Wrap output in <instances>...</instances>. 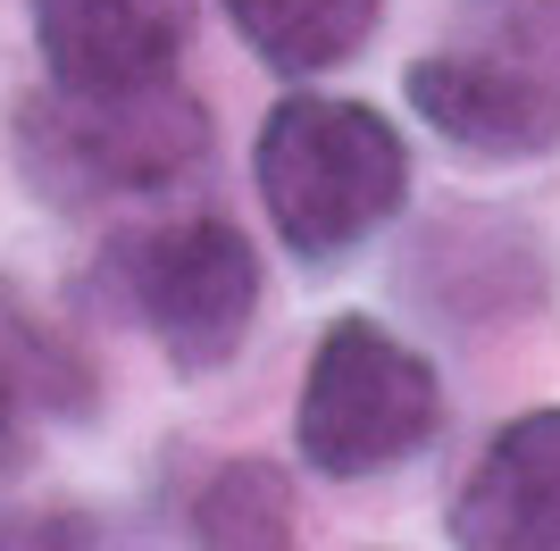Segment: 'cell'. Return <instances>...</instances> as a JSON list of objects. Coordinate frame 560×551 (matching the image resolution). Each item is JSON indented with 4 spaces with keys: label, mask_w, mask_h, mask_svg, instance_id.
<instances>
[{
    "label": "cell",
    "mask_w": 560,
    "mask_h": 551,
    "mask_svg": "<svg viewBox=\"0 0 560 551\" xmlns=\"http://www.w3.org/2000/svg\"><path fill=\"white\" fill-rule=\"evenodd\" d=\"M268 226L302 268H335L360 251L376 226H394V209L410 201V151L369 101H277L252 151Z\"/></svg>",
    "instance_id": "1"
},
{
    "label": "cell",
    "mask_w": 560,
    "mask_h": 551,
    "mask_svg": "<svg viewBox=\"0 0 560 551\" xmlns=\"http://www.w3.org/2000/svg\"><path fill=\"white\" fill-rule=\"evenodd\" d=\"M25 184L50 209L126 201V192H167L210 160V109L176 84L151 92H25L9 117Z\"/></svg>",
    "instance_id": "2"
},
{
    "label": "cell",
    "mask_w": 560,
    "mask_h": 551,
    "mask_svg": "<svg viewBox=\"0 0 560 551\" xmlns=\"http://www.w3.org/2000/svg\"><path fill=\"white\" fill-rule=\"evenodd\" d=\"M444 435V376L419 351L369 318H335L310 351L302 401H293V443L302 468L351 484L419 459Z\"/></svg>",
    "instance_id": "3"
},
{
    "label": "cell",
    "mask_w": 560,
    "mask_h": 551,
    "mask_svg": "<svg viewBox=\"0 0 560 551\" xmlns=\"http://www.w3.org/2000/svg\"><path fill=\"white\" fill-rule=\"evenodd\" d=\"M117 284L135 301V318L151 326V343L185 376H210L243 351L259 309V259L243 243V226L226 218H167L142 226L109 251Z\"/></svg>",
    "instance_id": "4"
},
{
    "label": "cell",
    "mask_w": 560,
    "mask_h": 551,
    "mask_svg": "<svg viewBox=\"0 0 560 551\" xmlns=\"http://www.w3.org/2000/svg\"><path fill=\"white\" fill-rule=\"evenodd\" d=\"M50 92H151L176 84L201 0H25Z\"/></svg>",
    "instance_id": "5"
},
{
    "label": "cell",
    "mask_w": 560,
    "mask_h": 551,
    "mask_svg": "<svg viewBox=\"0 0 560 551\" xmlns=\"http://www.w3.org/2000/svg\"><path fill=\"white\" fill-rule=\"evenodd\" d=\"M410 109L435 126V134L460 151V160H544L560 151V92H544L536 75L502 68V59H477V50H427L401 75Z\"/></svg>",
    "instance_id": "6"
},
{
    "label": "cell",
    "mask_w": 560,
    "mask_h": 551,
    "mask_svg": "<svg viewBox=\"0 0 560 551\" xmlns=\"http://www.w3.org/2000/svg\"><path fill=\"white\" fill-rule=\"evenodd\" d=\"M460 551H560V410H527L477 452L452 493Z\"/></svg>",
    "instance_id": "7"
},
{
    "label": "cell",
    "mask_w": 560,
    "mask_h": 551,
    "mask_svg": "<svg viewBox=\"0 0 560 551\" xmlns=\"http://www.w3.org/2000/svg\"><path fill=\"white\" fill-rule=\"evenodd\" d=\"M226 17L259 68L327 75L351 50H369V34L385 25V0H226Z\"/></svg>",
    "instance_id": "8"
},
{
    "label": "cell",
    "mask_w": 560,
    "mask_h": 551,
    "mask_svg": "<svg viewBox=\"0 0 560 551\" xmlns=\"http://www.w3.org/2000/svg\"><path fill=\"white\" fill-rule=\"evenodd\" d=\"M192 543L201 551H293V477L268 459L218 468L210 493L192 502Z\"/></svg>",
    "instance_id": "9"
},
{
    "label": "cell",
    "mask_w": 560,
    "mask_h": 551,
    "mask_svg": "<svg viewBox=\"0 0 560 551\" xmlns=\"http://www.w3.org/2000/svg\"><path fill=\"white\" fill-rule=\"evenodd\" d=\"M84 410V367L68 360V343L59 335H43V326L25 318L18 301H9V284H0V459L25 443V410Z\"/></svg>",
    "instance_id": "10"
},
{
    "label": "cell",
    "mask_w": 560,
    "mask_h": 551,
    "mask_svg": "<svg viewBox=\"0 0 560 551\" xmlns=\"http://www.w3.org/2000/svg\"><path fill=\"white\" fill-rule=\"evenodd\" d=\"M477 59L536 75L544 92H560V0H460V43Z\"/></svg>",
    "instance_id": "11"
},
{
    "label": "cell",
    "mask_w": 560,
    "mask_h": 551,
    "mask_svg": "<svg viewBox=\"0 0 560 551\" xmlns=\"http://www.w3.org/2000/svg\"><path fill=\"white\" fill-rule=\"evenodd\" d=\"M0 551H101V527L84 509H9Z\"/></svg>",
    "instance_id": "12"
}]
</instances>
